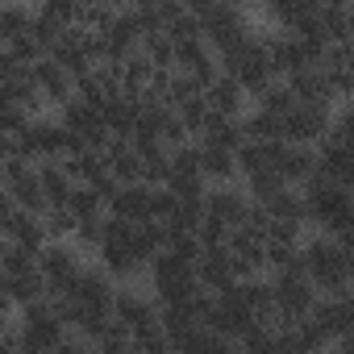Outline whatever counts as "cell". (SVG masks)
I'll use <instances>...</instances> for the list:
<instances>
[{
  "mask_svg": "<svg viewBox=\"0 0 354 354\" xmlns=\"http://www.w3.org/2000/svg\"><path fill=\"white\" fill-rule=\"evenodd\" d=\"M283 80L292 84V92H296L304 104H333L325 67H304V71H292V75H283Z\"/></svg>",
  "mask_w": 354,
  "mask_h": 354,
  "instance_id": "cell-16",
  "label": "cell"
},
{
  "mask_svg": "<svg viewBox=\"0 0 354 354\" xmlns=\"http://www.w3.org/2000/svg\"><path fill=\"white\" fill-rule=\"evenodd\" d=\"M38 175H42V188H46V201H50V205H67V201H71V192H75V175L67 171L63 158L38 162Z\"/></svg>",
  "mask_w": 354,
  "mask_h": 354,
  "instance_id": "cell-15",
  "label": "cell"
},
{
  "mask_svg": "<svg viewBox=\"0 0 354 354\" xmlns=\"http://www.w3.org/2000/svg\"><path fill=\"white\" fill-rule=\"evenodd\" d=\"M279 171H283L288 184H304L308 175L321 171L317 146H308V142H288V146H283V158H279Z\"/></svg>",
  "mask_w": 354,
  "mask_h": 354,
  "instance_id": "cell-12",
  "label": "cell"
},
{
  "mask_svg": "<svg viewBox=\"0 0 354 354\" xmlns=\"http://www.w3.org/2000/svg\"><path fill=\"white\" fill-rule=\"evenodd\" d=\"M317 154H321V171L325 175H333V180H350V171H354V146H346V142H337V138H321L317 142Z\"/></svg>",
  "mask_w": 354,
  "mask_h": 354,
  "instance_id": "cell-17",
  "label": "cell"
},
{
  "mask_svg": "<svg viewBox=\"0 0 354 354\" xmlns=\"http://www.w3.org/2000/svg\"><path fill=\"white\" fill-rule=\"evenodd\" d=\"M279 188H288V180H283V171H279V167H267V171L246 175V192H250L254 201H271Z\"/></svg>",
  "mask_w": 354,
  "mask_h": 354,
  "instance_id": "cell-29",
  "label": "cell"
},
{
  "mask_svg": "<svg viewBox=\"0 0 354 354\" xmlns=\"http://www.w3.org/2000/svg\"><path fill=\"white\" fill-rule=\"evenodd\" d=\"M150 288H154V296L162 300V304H180V300H188L192 292H196V263L192 259H184V254H175V250H162L154 263H150Z\"/></svg>",
  "mask_w": 354,
  "mask_h": 354,
  "instance_id": "cell-1",
  "label": "cell"
},
{
  "mask_svg": "<svg viewBox=\"0 0 354 354\" xmlns=\"http://www.w3.org/2000/svg\"><path fill=\"white\" fill-rule=\"evenodd\" d=\"M242 125H246V138H263V142H271V138H288V117H279V113H267V109H250V113H242Z\"/></svg>",
  "mask_w": 354,
  "mask_h": 354,
  "instance_id": "cell-21",
  "label": "cell"
},
{
  "mask_svg": "<svg viewBox=\"0 0 354 354\" xmlns=\"http://www.w3.org/2000/svg\"><path fill=\"white\" fill-rule=\"evenodd\" d=\"M196 279H201L205 288H213V292H225V288L238 279L230 246H205V254L196 259Z\"/></svg>",
  "mask_w": 354,
  "mask_h": 354,
  "instance_id": "cell-9",
  "label": "cell"
},
{
  "mask_svg": "<svg viewBox=\"0 0 354 354\" xmlns=\"http://www.w3.org/2000/svg\"><path fill=\"white\" fill-rule=\"evenodd\" d=\"M30 75H34V84L42 88V96H46L55 109H63V104L75 96V75H71L55 55H42L38 63H30Z\"/></svg>",
  "mask_w": 354,
  "mask_h": 354,
  "instance_id": "cell-5",
  "label": "cell"
},
{
  "mask_svg": "<svg viewBox=\"0 0 354 354\" xmlns=\"http://www.w3.org/2000/svg\"><path fill=\"white\" fill-rule=\"evenodd\" d=\"M250 205H254V196H250L246 188H238V184H213V188H209V196H205V213H213V217L230 221L234 230L246 221Z\"/></svg>",
  "mask_w": 354,
  "mask_h": 354,
  "instance_id": "cell-6",
  "label": "cell"
},
{
  "mask_svg": "<svg viewBox=\"0 0 354 354\" xmlns=\"http://www.w3.org/2000/svg\"><path fill=\"white\" fill-rule=\"evenodd\" d=\"M205 96H209L213 113H221V117H242V113H246V100H250V92L242 88V80L230 75V71H221V75L205 88Z\"/></svg>",
  "mask_w": 354,
  "mask_h": 354,
  "instance_id": "cell-10",
  "label": "cell"
},
{
  "mask_svg": "<svg viewBox=\"0 0 354 354\" xmlns=\"http://www.w3.org/2000/svg\"><path fill=\"white\" fill-rule=\"evenodd\" d=\"M325 5H354V0H325Z\"/></svg>",
  "mask_w": 354,
  "mask_h": 354,
  "instance_id": "cell-38",
  "label": "cell"
},
{
  "mask_svg": "<svg viewBox=\"0 0 354 354\" xmlns=\"http://www.w3.org/2000/svg\"><path fill=\"white\" fill-rule=\"evenodd\" d=\"M154 71H158V67H154V59L138 46V50L121 63V92H125V96H142V92L150 88Z\"/></svg>",
  "mask_w": 354,
  "mask_h": 354,
  "instance_id": "cell-18",
  "label": "cell"
},
{
  "mask_svg": "<svg viewBox=\"0 0 354 354\" xmlns=\"http://www.w3.org/2000/svg\"><path fill=\"white\" fill-rule=\"evenodd\" d=\"M259 5H275V0H259Z\"/></svg>",
  "mask_w": 354,
  "mask_h": 354,
  "instance_id": "cell-39",
  "label": "cell"
},
{
  "mask_svg": "<svg viewBox=\"0 0 354 354\" xmlns=\"http://www.w3.org/2000/svg\"><path fill=\"white\" fill-rule=\"evenodd\" d=\"M42 225H46L50 242H55V238H75V230H80V217L71 213V205H50V209L42 213Z\"/></svg>",
  "mask_w": 354,
  "mask_h": 354,
  "instance_id": "cell-27",
  "label": "cell"
},
{
  "mask_svg": "<svg viewBox=\"0 0 354 354\" xmlns=\"http://www.w3.org/2000/svg\"><path fill=\"white\" fill-rule=\"evenodd\" d=\"M142 50L154 59V67L158 71H175V38L162 30V34H150V38H142Z\"/></svg>",
  "mask_w": 354,
  "mask_h": 354,
  "instance_id": "cell-30",
  "label": "cell"
},
{
  "mask_svg": "<svg viewBox=\"0 0 354 354\" xmlns=\"http://www.w3.org/2000/svg\"><path fill=\"white\" fill-rule=\"evenodd\" d=\"M30 26H34V5L9 0V5L0 9V38H5V42H13V38L30 34Z\"/></svg>",
  "mask_w": 354,
  "mask_h": 354,
  "instance_id": "cell-23",
  "label": "cell"
},
{
  "mask_svg": "<svg viewBox=\"0 0 354 354\" xmlns=\"http://www.w3.org/2000/svg\"><path fill=\"white\" fill-rule=\"evenodd\" d=\"M350 46H354V5H350Z\"/></svg>",
  "mask_w": 354,
  "mask_h": 354,
  "instance_id": "cell-37",
  "label": "cell"
},
{
  "mask_svg": "<svg viewBox=\"0 0 354 354\" xmlns=\"http://www.w3.org/2000/svg\"><path fill=\"white\" fill-rule=\"evenodd\" d=\"M100 267H104L117 283H129V279H138L142 271H150V267L142 263V254H138L129 242H113V238L100 246Z\"/></svg>",
  "mask_w": 354,
  "mask_h": 354,
  "instance_id": "cell-11",
  "label": "cell"
},
{
  "mask_svg": "<svg viewBox=\"0 0 354 354\" xmlns=\"http://www.w3.org/2000/svg\"><path fill=\"white\" fill-rule=\"evenodd\" d=\"M267 205V213L271 217H279V221H304L308 225V196L300 192V184H288V188H279L271 201H263Z\"/></svg>",
  "mask_w": 354,
  "mask_h": 354,
  "instance_id": "cell-20",
  "label": "cell"
},
{
  "mask_svg": "<svg viewBox=\"0 0 354 354\" xmlns=\"http://www.w3.org/2000/svg\"><path fill=\"white\" fill-rule=\"evenodd\" d=\"M333 129V104H296L288 113V142H308L317 146L325 133Z\"/></svg>",
  "mask_w": 354,
  "mask_h": 354,
  "instance_id": "cell-4",
  "label": "cell"
},
{
  "mask_svg": "<svg viewBox=\"0 0 354 354\" xmlns=\"http://www.w3.org/2000/svg\"><path fill=\"white\" fill-rule=\"evenodd\" d=\"M113 313L133 329H150V325H162V300L154 292H138V288H117V300H113Z\"/></svg>",
  "mask_w": 354,
  "mask_h": 354,
  "instance_id": "cell-3",
  "label": "cell"
},
{
  "mask_svg": "<svg viewBox=\"0 0 354 354\" xmlns=\"http://www.w3.org/2000/svg\"><path fill=\"white\" fill-rule=\"evenodd\" d=\"M196 142L238 150V146L246 142V125H242V117H221V113H213V117H209V125H205V133H201Z\"/></svg>",
  "mask_w": 354,
  "mask_h": 354,
  "instance_id": "cell-19",
  "label": "cell"
},
{
  "mask_svg": "<svg viewBox=\"0 0 354 354\" xmlns=\"http://www.w3.org/2000/svg\"><path fill=\"white\" fill-rule=\"evenodd\" d=\"M5 196H13L21 209H30V213H38V217L50 209V201H46V188H42V175H38V167H30L26 175L9 180V184H5Z\"/></svg>",
  "mask_w": 354,
  "mask_h": 354,
  "instance_id": "cell-14",
  "label": "cell"
},
{
  "mask_svg": "<svg viewBox=\"0 0 354 354\" xmlns=\"http://www.w3.org/2000/svg\"><path fill=\"white\" fill-rule=\"evenodd\" d=\"M167 34L175 38V42H188V38H205V21L196 17V13H180L171 26H167Z\"/></svg>",
  "mask_w": 354,
  "mask_h": 354,
  "instance_id": "cell-32",
  "label": "cell"
},
{
  "mask_svg": "<svg viewBox=\"0 0 354 354\" xmlns=\"http://www.w3.org/2000/svg\"><path fill=\"white\" fill-rule=\"evenodd\" d=\"M184 5H188V13H196V17H205L213 5H217V0H184Z\"/></svg>",
  "mask_w": 354,
  "mask_h": 354,
  "instance_id": "cell-33",
  "label": "cell"
},
{
  "mask_svg": "<svg viewBox=\"0 0 354 354\" xmlns=\"http://www.w3.org/2000/svg\"><path fill=\"white\" fill-rule=\"evenodd\" d=\"M30 271H38V250L5 238V250H0V275H30Z\"/></svg>",
  "mask_w": 354,
  "mask_h": 354,
  "instance_id": "cell-24",
  "label": "cell"
},
{
  "mask_svg": "<svg viewBox=\"0 0 354 354\" xmlns=\"http://www.w3.org/2000/svg\"><path fill=\"white\" fill-rule=\"evenodd\" d=\"M109 213L113 217H125V221H146V217H154V184H121L117 188V196H113V205H109Z\"/></svg>",
  "mask_w": 354,
  "mask_h": 354,
  "instance_id": "cell-8",
  "label": "cell"
},
{
  "mask_svg": "<svg viewBox=\"0 0 354 354\" xmlns=\"http://www.w3.org/2000/svg\"><path fill=\"white\" fill-rule=\"evenodd\" d=\"M104 5H113V9H129V0H104Z\"/></svg>",
  "mask_w": 354,
  "mask_h": 354,
  "instance_id": "cell-36",
  "label": "cell"
},
{
  "mask_svg": "<svg viewBox=\"0 0 354 354\" xmlns=\"http://www.w3.org/2000/svg\"><path fill=\"white\" fill-rule=\"evenodd\" d=\"M129 9H158V0H129Z\"/></svg>",
  "mask_w": 354,
  "mask_h": 354,
  "instance_id": "cell-34",
  "label": "cell"
},
{
  "mask_svg": "<svg viewBox=\"0 0 354 354\" xmlns=\"http://www.w3.org/2000/svg\"><path fill=\"white\" fill-rule=\"evenodd\" d=\"M234 5H246V0H234Z\"/></svg>",
  "mask_w": 354,
  "mask_h": 354,
  "instance_id": "cell-40",
  "label": "cell"
},
{
  "mask_svg": "<svg viewBox=\"0 0 354 354\" xmlns=\"http://www.w3.org/2000/svg\"><path fill=\"white\" fill-rule=\"evenodd\" d=\"M254 104H259V109H267V113H279V117H288V113L300 104V96H296V92H292V84L279 75V80H271V84H267V88L254 96Z\"/></svg>",
  "mask_w": 354,
  "mask_h": 354,
  "instance_id": "cell-22",
  "label": "cell"
},
{
  "mask_svg": "<svg viewBox=\"0 0 354 354\" xmlns=\"http://www.w3.org/2000/svg\"><path fill=\"white\" fill-rule=\"evenodd\" d=\"M313 317L325 325V333H329V337H333V346H337V337H346V333L354 329V296H350V292L321 296V300H317V308H313Z\"/></svg>",
  "mask_w": 354,
  "mask_h": 354,
  "instance_id": "cell-7",
  "label": "cell"
},
{
  "mask_svg": "<svg viewBox=\"0 0 354 354\" xmlns=\"http://www.w3.org/2000/svg\"><path fill=\"white\" fill-rule=\"evenodd\" d=\"M230 234H234V225H230V221H221V217L205 213V221H201V242H205V246H230Z\"/></svg>",
  "mask_w": 354,
  "mask_h": 354,
  "instance_id": "cell-31",
  "label": "cell"
},
{
  "mask_svg": "<svg viewBox=\"0 0 354 354\" xmlns=\"http://www.w3.org/2000/svg\"><path fill=\"white\" fill-rule=\"evenodd\" d=\"M275 308L283 317V325H296L300 317H308L321 300V288L313 283V275L304 267H292V271H275Z\"/></svg>",
  "mask_w": 354,
  "mask_h": 354,
  "instance_id": "cell-2",
  "label": "cell"
},
{
  "mask_svg": "<svg viewBox=\"0 0 354 354\" xmlns=\"http://www.w3.org/2000/svg\"><path fill=\"white\" fill-rule=\"evenodd\" d=\"M321 30L329 42H350V5H321Z\"/></svg>",
  "mask_w": 354,
  "mask_h": 354,
  "instance_id": "cell-26",
  "label": "cell"
},
{
  "mask_svg": "<svg viewBox=\"0 0 354 354\" xmlns=\"http://www.w3.org/2000/svg\"><path fill=\"white\" fill-rule=\"evenodd\" d=\"M350 296H354V288H350Z\"/></svg>",
  "mask_w": 354,
  "mask_h": 354,
  "instance_id": "cell-41",
  "label": "cell"
},
{
  "mask_svg": "<svg viewBox=\"0 0 354 354\" xmlns=\"http://www.w3.org/2000/svg\"><path fill=\"white\" fill-rule=\"evenodd\" d=\"M205 88H201V80L192 75V71H180V67H175L171 71V80H167V104L171 109H180L184 100H192V96H201Z\"/></svg>",
  "mask_w": 354,
  "mask_h": 354,
  "instance_id": "cell-28",
  "label": "cell"
},
{
  "mask_svg": "<svg viewBox=\"0 0 354 354\" xmlns=\"http://www.w3.org/2000/svg\"><path fill=\"white\" fill-rule=\"evenodd\" d=\"M71 213L80 217V221H88V217H109V201L100 196V188L96 184H75V192H71Z\"/></svg>",
  "mask_w": 354,
  "mask_h": 354,
  "instance_id": "cell-25",
  "label": "cell"
},
{
  "mask_svg": "<svg viewBox=\"0 0 354 354\" xmlns=\"http://www.w3.org/2000/svg\"><path fill=\"white\" fill-rule=\"evenodd\" d=\"M337 346H342V350H354V329H350L346 337H337Z\"/></svg>",
  "mask_w": 354,
  "mask_h": 354,
  "instance_id": "cell-35",
  "label": "cell"
},
{
  "mask_svg": "<svg viewBox=\"0 0 354 354\" xmlns=\"http://www.w3.org/2000/svg\"><path fill=\"white\" fill-rule=\"evenodd\" d=\"M201 175L209 184H238V150L225 146H205L201 142Z\"/></svg>",
  "mask_w": 354,
  "mask_h": 354,
  "instance_id": "cell-13",
  "label": "cell"
}]
</instances>
